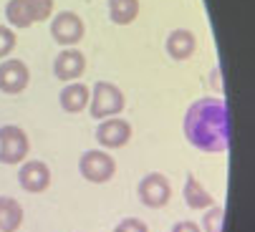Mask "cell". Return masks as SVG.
<instances>
[{"label": "cell", "instance_id": "8992f818", "mask_svg": "<svg viewBox=\"0 0 255 232\" xmlns=\"http://www.w3.org/2000/svg\"><path fill=\"white\" fill-rule=\"evenodd\" d=\"M169 195H172L169 182L159 172H152V174H147V177L139 182V200L147 205V207H152V210L164 207L169 202Z\"/></svg>", "mask_w": 255, "mask_h": 232}, {"label": "cell", "instance_id": "3957f363", "mask_svg": "<svg viewBox=\"0 0 255 232\" xmlns=\"http://www.w3.org/2000/svg\"><path fill=\"white\" fill-rule=\"evenodd\" d=\"M30 151V141L25 131L15 124L0 126V162L3 164H20Z\"/></svg>", "mask_w": 255, "mask_h": 232}, {"label": "cell", "instance_id": "277c9868", "mask_svg": "<svg viewBox=\"0 0 255 232\" xmlns=\"http://www.w3.org/2000/svg\"><path fill=\"white\" fill-rule=\"evenodd\" d=\"M79 169H81V177L94 182V184H101V182H109L117 172V162L114 157H109L106 151L101 149H91L86 151L81 162H79Z\"/></svg>", "mask_w": 255, "mask_h": 232}, {"label": "cell", "instance_id": "30bf717a", "mask_svg": "<svg viewBox=\"0 0 255 232\" xmlns=\"http://www.w3.org/2000/svg\"><path fill=\"white\" fill-rule=\"evenodd\" d=\"M84 68H86V58H84V53L76 51V48H63V51L56 56V61H53L56 79L68 81V84L76 81L79 76L84 73Z\"/></svg>", "mask_w": 255, "mask_h": 232}, {"label": "cell", "instance_id": "9a60e30c", "mask_svg": "<svg viewBox=\"0 0 255 232\" xmlns=\"http://www.w3.org/2000/svg\"><path fill=\"white\" fill-rule=\"evenodd\" d=\"M185 202H187V207H192V210H205V207H212L215 202H212V195L210 192L190 174L187 177V182H185Z\"/></svg>", "mask_w": 255, "mask_h": 232}, {"label": "cell", "instance_id": "e0dca14e", "mask_svg": "<svg viewBox=\"0 0 255 232\" xmlns=\"http://www.w3.org/2000/svg\"><path fill=\"white\" fill-rule=\"evenodd\" d=\"M223 220H225V210L223 207H215L205 215L202 225H205V232H223Z\"/></svg>", "mask_w": 255, "mask_h": 232}, {"label": "cell", "instance_id": "d6986e66", "mask_svg": "<svg viewBox=\"0 0 255 232\" xmlns=\"http://www.w3.org/2000/svg\"><path fill=\"white\" fill-rule=\"evenodd\" d=\"M15 33H13V28H8V25H0V58H5V56H10L13 53V48H15Z\"/></svg>", "mask_w": 255, "mask_h": 232}, {"label": "cell", "instance_id": "44dd1931", "mask_svg": "<svg viewBox=\"0 0 255 232\" xmlns=\"http://www.w3.org/2000/svg\"><path fill=\"white\" fill-rule=\"evenodd\" d=\"M172 232H202L195 222H190V220H182V222H177L174 227H172Z\"/></svg>", "mask_w": 255, "mask_h": 232}, {"label": "cell", "instance_id": "5bb4252c", "mask_svg": "<svg viewBox=\"0 0 255 232\" xmlns=\"http://www.w3.org/2000/svg\"><path fill=\"white\" fill-rule=\"evenodd\" d=\"M139 15V0H109V18L117 25H129Z\"/></svg>", "mask_w": 255, "mask_h": 232}, {"label": "cell", "instance_id": "2e32d148", "mask_svg": "<svg viewBox=\"0 0 255 232\" xmlns=\"http://www.w3.org/2000/svg\"><path fill=\"white\" fill-rule=\"evenodd\" d=\"M5 18L13 28H28L33 20L30 15V5H28V0H8V5H5Z\"/></svg>", "mask_w": 255, "mask_h": 232}, {"label": "cell", "instance_id": "7a4b0ae2", "mask_svg": "<svg viewBox=\"0 0 255 232\" xmlns=\"http://www.w3.org/2000/svg\"><path fill=\"white\" fill-rule=\"evenodd\" d=\"M91 116L94 119H109L117 116L124 109V94L119 91V86L109 84V81H99L91 91Z\"/></svg>", "mask_w": 255, "mask_h": 232}, {"label": "cell", "instance_id": "5b68a950", "mask_svg": "<svg viewBox=\"0 0 255 232\" xmlns=\"http://www.w3.org/2000/svg\"><path fill=\"white\" fill-rule=\"evenodd\" d=\"M51 35H53V41L71 48V46H76L81 38H84V20L76 15V13H71V10H63L58 13L53 20H51Z\"/></svg>", "mask_w": 255, "mask_h": 232}, {"label": "cell", "instance_id": "52a82bcc", "mask_svg": "<svg viewBox=\"0 0 255 232\" xmlns=\"http://www.w3.org/2000/svg\"><path fill=\"white\" fill-rule=\"evenodd\" d=\"M30 81V71L20 58H8L0 63V91L3 94H20Z\"/></svg>", "mask_w": 255, "mask_h": 232}, {"label": "cell", "instance_id": "ac0fdd59", "mask_svg": "<svg viewBox=\"0 0 255 232\" xmlns=\"http://www.w3.org/2000/svg\"><path fill=\"white\" fill-rule=\"evenodd\" d=\"M33 20H48L53 13V0H28Z\"/></svg>", "mask_w": 255, "mask_h": 232}, {"label": "cell", "instance_id": "ba28073f", "mask_svg": "<svg viewBox=\"0 0 255 232\" xmlns=\"http://www.w3.org/2000/svg\"><path fill=\"white\" fill-rule=\"evenodd\" d=\"M18 182L25 192L30 195H38V192H46L48 184H51V169L46 162L41 159H30V162H23L20 172H18Z\"/></svg>", "mask_w": 255, "mask_h": 232}, {"label": "cell", "instance_id": "4fadbf2b", "mask_svg": "<svg viewBox=\"0 0 255 232\" xmlns=\"http://www.w3.org/2000/svg\"><path fill=\"white\" fill-rule=\"evenodd\" d=\"M23 222V207L13 197H0V232H15Z\"/></svg>", "mask_w": 255, "mask_h": 232}, {"label": "cell", "instance_id": "6da1fadb", "mask_svg": "<svg viewBox=\"0 0 255 232\" xmlns=\"http://www.w3.org/2000/svg\"><path fill=\"white\" fill-rule=\"evenodd\" d=\"M185 134L190 144H195L202 151H225L230 141L225 101L210 96L192 104L185 119Z\"/></svg>", "mask_w": 255, "mask_h": 232}, {"label": "cell", "instance_id": "7c38bea8", "mask_svg": "<svg viewBox=\"0 0 255 232\" xmlns=\"http://www.w3.org/2000/svg\"><path fill=\"white\" fill-rule=\"evenodd\" d=\"M89 101H91V91H89L86 84L71 81V84L61 91V106H63V111H68V114L84 111V109L89 106Z\"/></svg>", "mask_w": 255, "mask_h": 232}, {"label": "cell", "instance_id": "ffe728a7", "mask_svg": "<svg viewBox=\"0 0 255 232\" xmlns=\"http://www.w3.org/2000/svg\"><path fill=\"white\" fill-rule=\"evenodd\" d=\"M114 232H149V230H147V225H144L141 220L127 217V220H122V222L114 227Z\"/></svg>", "mask_w": 255, "mask_h": 232}, {"label": "cell", "instance_id": "8fae6325", "mask_svg": "<svg viewBox=\"0 0 255 232\" xmlns=\"http://www.w3.org/2000/svg\"><path fill=\"white\" fill-rule=\"evenodd\" d=\"M167 53L177 61H185L195 53V46H197V38L192 30H185V28H179V30H172L167 35Z\"/></svg>", "mask_w": 255, "mask_h": 232}, {"label": "cell", "instance_id": "9c48e42d", "mask_svg": "<svg viewBox=\"0 0 255 232\" xmlns=\"http://www.w3.org/2000/svg\"><path fill=\"white\" fill-rule=\"evenodd\" d=\"M96 139L106 149H119V146H124L131 139V126H129V121L119 119V116H109V119H104L99 124Z\"/></svg>", "mask_w": 255, "mask_h": 232}]
</instances>
